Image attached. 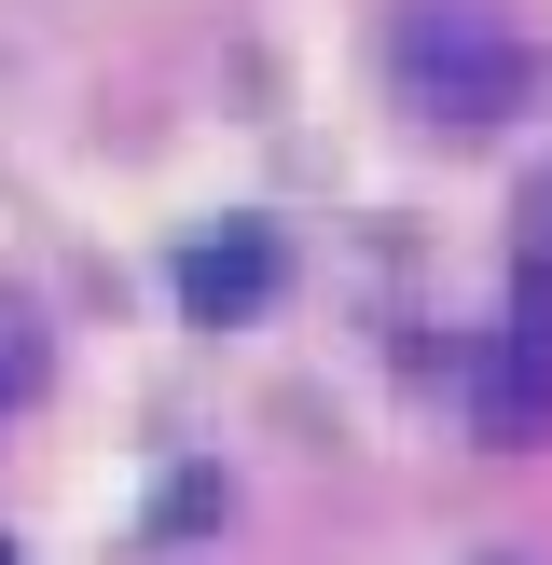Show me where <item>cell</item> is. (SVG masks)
<instances>
[{
    "label": "cell",
    "instance_id": "1",
    "mask_svg": "<svg viewBox=\"0 0 552 565\" xmlns=\"http://www.w3.org/2000/svg\"><path fill=\"white\" fill-rule=\"evenodd\" d=\"M401 83L442 110V125H497V110L524 97V55L484 28V0H428V14L401 28Z\"/></svg>",
    "mask_w": 552,
    "mask_h": 565
},
{
    "label": "cell",
    "instance_id": "2",
    "mask_svg": "<svg viewBox=\"0 0 552 565\" xmlns=\"http://www.w3.org/2000/svg\"><path fill=\"white\" fill-rule=\"evenodd\" d=\"M484 441H539L552 428V276H524L511 331H497V373H484Z\"/></svg>",
    "mask_w": 552,
    "mask_h": 565
},
{
    "label": "cell",
    "instance_id": "3",
    "mask_svg": "<svg viewBox=\"0 0 552 565\" xmlns=\"http://www.w3.org/2000/svg\"><path fill=\"white\" fill-rule=\"evenodd\" d=\"M276 276H290V263H276L263 221H221V235H193V248H180V303H193L208 331H221V318H263Z\"/></svg>",
    "mask_w": 552,
    "mask_h": 565
},
{
    "label": "cell",
    "instance_id": "4",
    "mask_svg": "<svg viewBox=\"0 0 552 565\" xmlns=\"http://www.w3.org/2000/svg\"><path fill=\"white\" fill-rule=\"evenodd\" d=\"M42 386V345H28V318H0V401H28Z\"/></svg>",
    "mask_w": 552,
    "mask_h": 565
},
{
    "label": "cell",
    "instance_id": "5",
    "mask_svg": "<svg viewBox=\"0 0 552 565\" xmlns=\"http://www.w3.org/2000/svg\"><path fill=\"white\" fill-rule=\"evenodd\" d=\"M524 221H539V276H552V180H539V193H524Z\"/></svg>",
    "mask_w": 552,
    "mask_h": 565
}]
</instances>
